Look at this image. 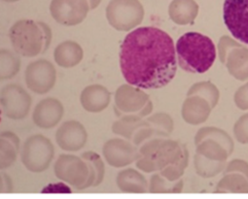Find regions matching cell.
I'll list each match as a JSON object with an SVG mask.
<instances>
[{"mask_svg":"<svg viewBox=\"0 0 248 199\" xmlns=\"http://www.w3.org/2000/svg\"><path fill=\"white\" fill-rule=\"evenodd\" d=\"M193 95H197L205 99L212 109L218 104L220 98L219 89L211 82H200L193 85L188 90L187 96Z\"/></svg>","mask_w":248,"mask_h":199,"instance_id":"obj_28","label":"cell"},{"mask_svg":"<svg viewBox=\"0 0 248 199\" xmlns=\"http://www.w3.org/2000/svg\"><path fill=\"white\" fill-rule=\"evenodd\" d=\"M196 153L202 155V156L216 161H227L230 156L228 152L223 148V146L211 139H206L196 145Z\"/></svg>","mask_w":248,"mask_h":199,"instance_id":"obj_30","label":"cell"},{"mask_svg":"<svg viewBox=\"0 0 248 199\" xmlns=\"http://www.w3.org/2000/svg\"><path fill=\"white\" fill-rule=\"evenodd\" d=\"M212 108L205 99L193 95L187 96L182 105L183 120L191 126H199L207 121Z\"/></svg>","mask_w":248,"mask_h":199,"instance_id":"obj_18","label":"cell"},{"mask_svg":"<svg viewBox=\"0 0 248 199\" xmlns=\"http://www.w3.org/2000/svg\"><path fill=\"white\" fill-rule=\"evenodd\" d=\"M224 23L231 34L248 45V0H225Z\"/></svg>","mask_w":248,"mask_h":199,"instance_id":"obj_10","label":"cell"},{"mask_svg":"<svg viewBox=\"0 0 248 199\" xmlns=\"http://www.w3.org/2000/svg\"><path fill=\"white\" fill-rule=\"evenodd\" d=\"M206 139H211L220 143L223 146V148L228 152L229 156H231L232 153L233 152L234 145L232 137L221 128L214 127L202 128L195 136V144L197 145L200 142Z\"/></svg>","mask_w":248,"mask_h":199,"instance_id":"obj_25","label":"cell"},{"mask_svg":"<svg viewBox=\"0 0 248 199\" xmlns=\"http://www.w3.org/2000/svg\"><path fill=\"white\" fill-rule=\"evenodd\" d=\"M19 150L20 139L15 133H0V170L7 169L16 162Z\"/></svg>","mask_w":248,"mask_h":199,"instance_id":"obj_22","label":"cell"},{"mask_svg":"<svg viewBox=\"0 0 248 199\" xmlns=\"http://www.w3.org/2000/svg\"><path fill=\"white\" fill-rule=\"evenodd\" d=\"M89 6H90V10H93L95 9L101 2V0H87Z\"/></svg>","mask_w":248,"mask_h":199,"instance_id":"obj_36","label":"cell"},{"mask_svg":"<svg viewBox=\"0 0 248 199\" xmlns=\"http://www.w3.org/2000/svg\"><path fill=\"white\" fill-rule=\"evenodd\" d=\"M147 121L142 118L135 116H123L113 124L112 131L117 135L132 141L136 132L140 128L147 126Z\"/></svg>","mask_w":248,"mask_h":199,"instance_id":"obj_23","label":"cell"},{"mask_svg":"<svg viewBox=\"0 0 248 199\" xmlns=\"http://www.w3.org/2000/svg\"><path fill=\"white\" fill-rule=\"evenodd\" d=\"M88 133L84 126L77 121L63 123L56 133V141L61 149L67 152H77L87 143Z\"/></svg>","mask_w":248,"mask_h":199,"instance_id":"obj_14","label":"cell"},{"mask_svg":"<svg viewBox=\"0 0 248 199\" xmlns=\"http://www.w3.org/2000/svg\"><path fill=\"white\" fill-rule=\"evenodd\" d=\"M233 134L237 142L248 144V113L242 115L234 124Z\"/></svg>","mask_w":248,"mask_h":199,"instance_id":"obj_32","label":"cell"},{"mask_svg":"<svg viewBox=\"0 0 248 199\" xmlns=\"http://www.w3.org/2000/svg\"><path fill=\"white\" fill-rule=\"evenodd\" d=\"M9 37L17 54L25 57H34L49 48L52 30L42 22L21 20L12 26Z\"/></svg>","mask_w":248,"mask_h":199,"instance_id":"obj_5","label":"cell"},{"mask_svg":"<svg viewBox=\"0 0 248 199\" xmlns=\"http://www.w3.org/2000/svg\"><path fill=\"white\" fill-rule=\"evenodd\" d=\"M21 68L20 57L9 50H0V81L15 77Z\"/></svg>","mask_w":248,"mask_h":199,"instance_id":"obj_26","label":"cell"},{"mask_svg":"<svg viewBox=\"0 0 248 199\" xmlns=\"http://www.w3.org/2000/svg\"><path fill=\"white\" fill-rule=\"evenodd\" d=\"M184 183L181 179L171 182L163 177L161 174H154L151 177L148 191L151 193H180L183 189Z\"/></svg>","mask_w":248,"mask_h":199,"instance_id":"obj_29","label":"cell"},{"mask_svg":"<svg viewBox=\"0 0 248 199\" xmlns=\"http://www.w3.org/2000/svg\"><path fill=\"white\" fill-rule=\"evenodd\" d=\"M120 67L127 83L134 86L144 89L164 87L177 71L172 38L154 27L133 30L121 45Z\"/></svg>","mask_w":248,"mask_h":199,"instance_id":"obj_1","label":"cell"},{"mask_svg":"<svg viewBox=\"0 0 248 199\" xmlns=\"http://www.w3.org/2000/svg\"><path fill=\"white\" fill-rule=\"evenodd\" d=\"M220 61L229 73L238 81L248 80V49L238 44L226 53Z\"/></svg>","mask_w":248,"mask_h":199,"instance_id":"obj_17","label":"cell"},{"mask_svg":"<svg viewBox=\"0 0 248 199\" xmlns=\"http://www.w3.org/2000/svg\"><path fill=\"white\" fill-rule=\"evenodd\" d=\"M89 11L87 0H52L50 4V13L54 20L65 27L80 25Z\"/></svg>","mask_w":248,"mask_h":199,"instance_id":"obj_11","label":"cell"},{"mask_svg":"<svg viewBox=\"0 0 248 199\" xmlns=\"http://www.w3.org/2000/svg\"><path fill=\"white\" fill-rule=\"evenodd\" d=\"M56 80L57 72L55 66L46 59H38L27 67V85L37 94H45L50 91L54 87Z\"/></svg>","mask_w":248,"mask_h":199,"instance_id":"obj_12","label":"cell"},{"mask_svg":"<svg viewBox=\"0 0 248 199\" xmlns=\"http://www.w3.org/2000/svg\"><path fill=\"white\" fill-rule=\"evenodd\" d=\"M63 106L56 98L49 97L41 100L35 107L32 119L34 124L43 129H50L58 126L63 117Z\"/></svg>","mask_w":248,"mask_h":199,"instance_id":"obj_15","label":"cell"},{"mask_svg":"<svg viewBox=\"0 0 248 199\" xmlns=\"http://www.w3.org/2000/svg\"><path fill=\"white\" fill-rule=\"evenodd\" d=\"M176 56L181 69L202 74L213 65L216 48L209 37L199 32H187L177 40Z\"/></svg>","mask_w":248,"mask_h":199,"instance_id":"obj_4","label":"cell"},{"mask_svg":"<svg viewBox=\"0 0 248 199\" xmlns=\"http://www.w3.org/2000/svg\"><path fill=\"white\" fill-rule=\"evenodd\" d=\"M223 173H239L248 180V163L242 159H232L226 164Z\"/></svg>","mask_w":248,"mask_h":199,"instance_id":"obj_33","label":"cell"},{"mask_svg":"<svg viewBox=\"0 0 248 199\" xmlns=\"http://www.w3.org/2000/svg\"><path fill=\"white\" fill-rule=\"evenodd\" d=\"M102 154L110 166L121 168L126 167L137 161L140 153L131 141L123 140L120 138H113L108 140L102 149Z\"/></svg>","mask_w":248,"mask_h":199,"instance_id":"obj_13","label":"cell"},{"mask_svg":"<svg viewBox=\"0 0 248 199\" xmlns=\"http://www.w3.org/2000/svg\"><path fill=\"white\" fill-rule=\"evenodd\" d=\"M199 14V5L195 0H172L169 7L171 21L178 26L192 25Z\"/></svg>","mask_w":248,"mask_h":199,"instance_id":"obj_19","label":"cell"},{"mask_svg":"<svg viewBox=\"0 0 248 199\" xmlns=\"http://www.w3.org/2000/svg\"><path fill=\"white\" fill-rule=\"evenodd\" d=\"M116 182L119 189L126 193H144L148 190L146 178L132 168L119 172Z\"/></svg>","mask_w":248,"mask_h":199,"instance_id":"obj_21","label":"cell"},{"mask_svg":"<svg viewBox=\"0 0 248 199\" xmlns=\"http://www.w3.org/2000/svg\"><path fill=\"white\" fill-rule=\"evenodd\" d=\"M194 164L198 175L202 178H212L224 171L227 162L211 160L196 153L194 157Z\"/></svg>","mask_w":248,"mask_h":199,"instance_id":"obj_27","label":"cell"},{"mask_svg":"<svg viewBox=\"0 0 248 199\" xmlns=\"http://www.w3.org/2000/svg\"><path fill=\"white\" fill-rule=\"evenodd\" d=\"M82 47L74 41H64L57 46L54 51L56 63L63 68H71L78 65L83 59Z\"/></svg>","mask_w":248,"mask_h":199,"instance_id":"obj_20","label":"cell"},{"mask_svg":"<svg viewBox=\"0 0 248 199\" xmlns=\"http://www.w3.org/2000/svg\"><path fill=\"white\" fill-rule=\"evenodd\" d=\"M137 167L146 173L160 172L169 181L174 182L183 176L189 162V152L178 141L153 138L139 148Z\"/></svg>","mask_w":248,"mask_h":199,"instance_id":"obj_2","label":"cell"},{"mask_svg":"<svg viewBox=\"0 0 248 199\" xmlns=\"http://www.w3.org/2000/svg\"><path fill=\"white\" fill-rule=\"evenodd\" d=\"M234 103L240 110H248V83L241 85L234 93Z\"/></svg>","mask_w":248,"mask_h":199,"instance_id":"obj_34","label":"cell"},{"mask_svg":"<svg viewBox=\"0 0 248 199\" xmlns=\"http://www.w3.org/2000/svg\"><path fill=\"white\" fill-rule=\"evenodd\" d=\"M54 171L56 177L78 190L97 186L104 178L105 167L101 157L94 152H86L82 156L61 155Z\"/></svg>","mask_w":248,"mask_h":199,"instance_id":"obj_3","label":"cell"},{"mask_svg":"<svg viewBox=\"0 0 248 199\" xmlns=\"http://www.w3.org/2000/svg\"><path fill=\"white\" fill-rule=\"evenodd\" d=\"M160 138H166L173 131V121L167 113H157L146 119Z\"/></svg>","mask_w":248,"mask_h":199,"instance_id":"obj_31","label":"cell"},{"mask_svg":"<svg viewBox=\"0 0 248 199\" xmlns=\"http://www.w3.org/2000/svg\"><path fill=\"white\" fill-rule=\"evenodd\" d=\"M115 108L119 118L135 116L143 119L152 113L153 103L142 88L127 84L115 92Z\"/></svg>","mask_w":248,"mask_h":199,"instance_id":"obj_6","label":"cell"},{"mask_svg":"<svg viewBox=\"0 0 248 199\" xmlns=\"http://www.w3.org/2000/svg\"><path fill=\"white\" fill-rule=\"evenodd\" d=\"M4 2H8V3H14V2H18L20 0H2Z\"/></svg>","mask_w":248,"mask_h":199,"instance_id":"obj_37","label":"cell"},{"mask_svg":"<svg viewBox=\"0 0 248 199\" xmlns=\"http://www.w3.org/2000/svg\"><path fill=\"white\" fill-rule=\"evenodd\" d=\"M31 97L21 85L11 84L0 91V105L4 115L11 120L25 119L31 107Z\"/></svg>","mask_w":248,"mask_h":199,"instance_id":"obj_9","label":"cell"},{"mask_svg":"<svg viewBox=\"0 0 248 199\" xmlns=\"http://www.w3.org/2000/svg\"><path fill=\"white\" fill-rule=\"evenodd\" d=\"M111 101L109 90L101 85L86 86L81 95L80 102L83 108L90 113H99L105 110Z\"/></svg>","mask_w":248,"mask_h":199,"instance_id":"obj_16","label":"cell"},{"mask_svg":"<svg viewBox=\"0 0 248 199\" xmlns=\"http://www.w3.org/2000/svg\"><path fill=\"white\" fill-rule=\"evenodd\" d=\"M55 156L53 143L43 135H32L27 139L21 153L25 167L33 173H41L49 168Z\"/></svg>","mask_w":248,"mask_h":199,"instance_id":"obj_8","label":"cell"},{"mask_svg":"<svg viewBox=\"0 0 248 199\" xmlns=\"http://www.w3.org/2000/svg\"><path fill=\"white\" fill-rule=\"evenodd\" d=\"M12 182L10 180V178L3 174H0V193L2 192H11L12 191Z\"/></svg>","mask_w":248,"mask_h":199,"instance_id":"obj_35","label":"cell"},{"mask_svg":"<svg viewBox=\"0 0 248 199\" xmlns=\"http://www.w3.org/2000/svg\"><path fill=\"white\" fill-rule=\"evenodd\" d=\"M144 8L140 0H111L106 8L109 25L119 31H130L144 19Z\"/></svg>","mask_w":248,"mask_h":199,"instance_id":"obj_7","label":"cell"},{"mask_svg":"<svg viewBox=\"0 0 248 199\" xmlns=\"http://www.w3.org/2000/svg\"><path fill=\"white\" fill-rule=\"evenodd\" d=\"M216 193H248V180L239 173L224 174L217 184Z\"/></svg>","mask_w":248,"mask_h":199,"instance_id":"obj_24","label":"cell"}]
</instances>
